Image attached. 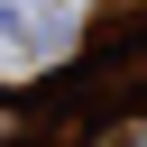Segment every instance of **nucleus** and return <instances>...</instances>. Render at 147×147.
Masks as SVG:
<instances>
[{"label": "nucleus", "mask_w": 147, "mask_h": 147, "mask_svg": "<svg viewBox=\"0 0 147 147\" xmlns=\"http://www.w3.org/2000/svg\"><path fill=\"white\" fill-rule=\"evenodd\" d=\"M0 129H9V119H0Z\"/></svg>", "instance_id": "nucleus-1"}]
</instances>
